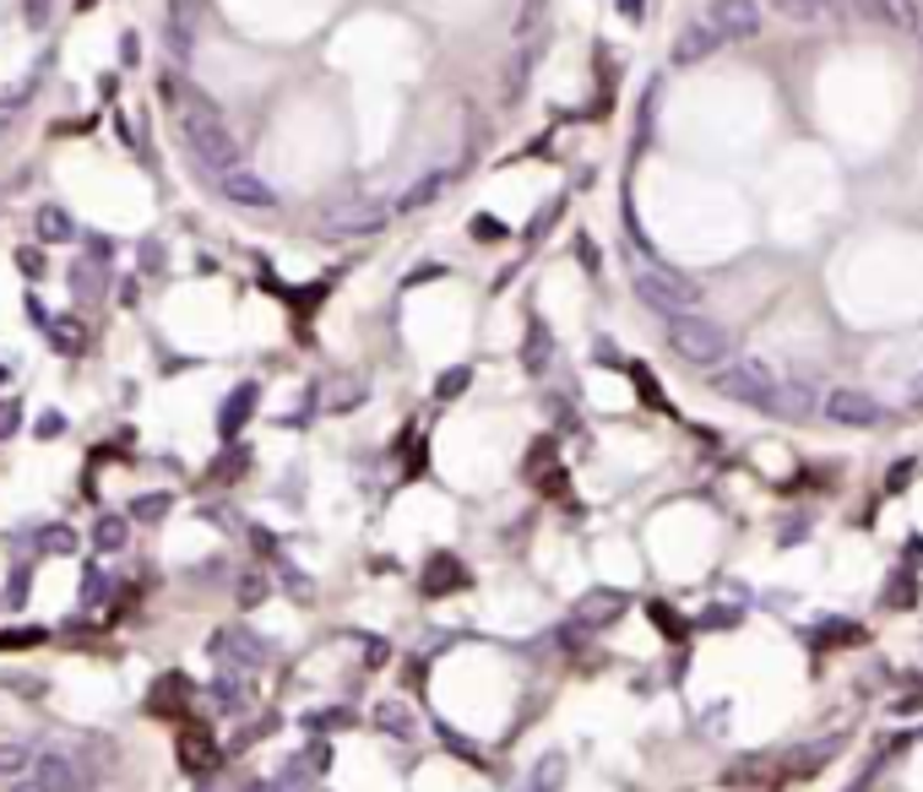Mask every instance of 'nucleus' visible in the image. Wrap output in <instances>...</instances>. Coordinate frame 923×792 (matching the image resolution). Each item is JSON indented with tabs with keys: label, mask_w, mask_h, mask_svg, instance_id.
Returning a JSON list of instances; mask_svg holds the SVG:
<instances>
[{
	"label": "nucleus",
	"mask_w": 923,
	"mask_h": 792,
	"mask_svg": "<svg viewBox=\"0 0 923 792\" xmlns=\"http://www.w3.org/2000/svg\"><path fill=\"white\" fill-rule=\"evenodd\" d=\"M169 93L180 98V136H185L197 169H206L212 180L234 174V169H240V141H234V131L223 126V115L201 98L197 87H174V82H169Z\"/></svg>",
	"instance_id": "obj_1"
},
{
	"label": "nucleus",
	"mask_w": 923,
	"mask_h": 792,
	"mask_svg": "<svg viewBox=\"0 0 923 792\" xmlns=\"http://www.w3.org/2000/svg\"><path fill=\"white\" fill-rule=\"evenodd\" d=\"M712 392L739 402V407H755V413H798L804 407V392L788 386L766 358H728L723 370H712Z\"/></svg>",
	"instance_id": "obj_2"
},
{
	"label": "nucleus",
	"mask_w": 923,
	"mask_h": 792,
	"mask_svg": "<svg viewBox=\"0 0 923 792\" xmlns=\"http://www.w3.org/2000/svg\"><path fill=\"white\" fill-rule=\"evenodd\" d=\"M668 347L696 370H723L728 353H733V336H728L723 321L696 310V315H668Z\"/></svg>",
	"instance_id": "obj_3"
},
{
	"label": "nucleus",
	"mask_w": 923,
	"mask_h": 792,
	"mask_svg": "<svg viewBox=\"0 0 923 792\" xmlns=\"http://www.w3.org/2000/svg\"><path fill=\"white\" fill-rule=\"evenodd\" d=\"M636 293H641V304L658 310V315H696V310H701V282L685 277V271H673V266H662V261L636 271Z\"/></svg>",
	"instance_id": "obj_4"
},
{
	"label": "nucleus",
	"mask_w": 923,
	"mask_h": 792,
	"mask_svg": "<svg viewBox=\"0 0 923 792\" xmlns=\"http://www.w3.org/2000/svg\"><path fill=\"white\" fill-rule=\"evenodd\" d=\"M28 782H33V788H44V792H93V788H98L93 766H87L82 754H66V749H44V754H33Z\"/></svg>",
	"instance_id": "obj_5"
},
{
	"label": "nucleus",
	"mask_w": 923,
	"mask_h": 792,
	"mask_svg": "<svg viewBox=\"0 0 923 792\" xmlns=\"http://www.w3.org/2000/svg\"><path fill=\"white\" fill-rule=\"evenodd\" d=\"M701 17L723 33L728 44H733V39H761V28H766L761 0H707V11H701Z\"/></svg>",
	"instance_id": "obj_6"
},
{
	"label": "nucleus",
	"mask_w": 923,
	"mask_h": 792,
	"mask_svg": "<svg viewBox=\"0 0 923 792\" xmlns=\"http://www.w3.org/2000/svg\"><path fill=\"white\" fill-rule=\"evenodd\" d=\"M820 413H826L831 424H842V429H874V424L885 418V407H880V402H874L869 392H853V386H837V392H826Z\"/></svg>",
	"instance_id": "obj_7"
},
{
	"label": "nucleus",
	"mask_w": 923,
	"mask_h": 792,
	"mask_svg": "<svg viewBox=\"0 0 923 792\" xmlns=\"http://www.w3.org/2000/svg\"><path fill=\"white\" fill-rule=\"evenodd\" d=\"M858 11H863L874 28H885V33H902V39H919L923 33L919 0H858Z\"/></svg>",
	"instance_id": "obj_8"
},
{
	"label": "nucleus",
	"mask_w": 923,
	"mask_h": 792,
	"mask_svg": "<svg viewBox=\"0 0 923 792\" xmlns=\"http://www.w3.org/2000/svg\"><path fill=\"white\" fill-rule=\"evenodd\" d=\"M723 44H728L723 33H718L707 17H696V22H685L679 39H673V66H701V61H712Z\"/></svg>",
	"instance_id": "obj_9"
},
{
	"label": "nucleus",
	"mask_w": 923,
	"mask_h": 792,
	"mask_svg": "<svg viewBox=\"0 0 923 792\" xmlns=\"http://www.w3.org/2000/svg\"><path fill=\"white\" fill-rule=\"evenodd\" d=\"M197 28H201L197 0H169V11H163V44H169L174 61H191V50H197Z\"/></svg>",
	"instance_id": "obj_10"
},
{
	"label": "nucleus",
	"mask_w": 923,
	"mask_h": 792,
	"mask_svg": "<svg viewBox=\"0 0 923 792\" xmlns=\"http://www.w3.org/2000/svg\"><path fill=\"white\" fill-rule=\"evenodd\" d=\"M218 191L234 201V206H245V212H272V206H277V191L266 185L256 169H245V163H240L234 174H223V180H218Z\"/></svg>",
	"instance_id": "obj_11"
},
{
	"label": "nucleus",
	"mask_w": 923,
	"mask_h": 792,
	"mask_svg": "<svg viewBox=\"0 0 923 792\" xmlns=\"http://www.w3.org/2000/svg\"><path fill=\"white\" fill-rule=\"evenodd\" d=\"M381 223H386V212H381L375 201H342V206L327 212L331 234H370V228H381Z\"/></svg>",
	"instance_id": "obj_12"
},
{
	"label": "nucleus",
	"mask_w": 923,
	"mask_h": 792,
	"mask_svg": "<svg viewBox=\"0 0 923 792\" xmlns=\"http://www.w3.org/2000/svg\"><path fill=\"white\" fill-rule=\"evenodd\" d=\"M33 228H39L44 245H71V239H76V223H71L66 206H39V212H33Z\"/></svg>",
	"instance_id": "obj_13"
},
{
	"label": "nucleus",
	"mask_w": 923,
	"mask_h": 792,
	"mask_svg": "<svg viewBox=\"0 0 923 792\" xmlns=\"http://www.w3.org/2000/svg\"><path fill=\"white\" fill-rule=\"evenodd\" d=\"M619 608H625V597L619 592H608V587H603V592H587L582 597V602H576V624H608V619H619Z\"/></svg>",
	"instance_id": "obj_14"
},
{
	"label": "nucleus",
	"mask_w": 923,
	"mask_h": 792,
	"mask_svg": "<svg viewBox=\"0 0 923 792\" xmlns=\"http://www.w3.org/2000/svg\"><path fill=\"white\" fill-rule=\"evenodd\" d=\"M766 6L788 22H831L837 17V0H766Z\"/></svg>",
	"instance_id": "obj_15"
},
{
	"label": "nucleus",
	"mask_w": 923,
	"mask_h": 792,
	"mask_svg": "<svg viewBox=\"0 0 923 792\" xmlns=\"http://www.w3.org/2000/svg\"><path fill=\"white\" fill-rule=\"evenodd\" d=\"M446 185H452V174H441V169H435V174H424L407 196H396V212H418V206H429L435 196H446Z\"/></svg>",
	"instance_id": "obj_16"
},
{
	"label": "nucleus",
	"mask_w": 923,
	"mask_h": 792,
	"mask_svg": "<svg viewBox=\"0 0 923 792\" xmlns=\"http://www.w3.org/2000/svg\"><path fill=\"white\" fill-rule=\"evenodd\" d=\"M39 93V76L33 71H22V76H11V82H0V115H11L17 104H28Z\"/></svg>",
	"instance_id": "obj_17"
},
{
	"label": "nucleus",
	"mask_w": 923,
	"mask_h": 792,
	"mask_svg": "<svg viewBox=\"0 0 923 792\" xmlns=\"http://www.w3.org/2000/svg\"><path fill=\"white\" fill-rule=\"evenodd\" d=\"M33 771V754H28V743H17V738H0V777H28Z\"/></svg>",
	"instance_id": "obj_18"
},
{
	"label": "nucleus",
	"mask_w": 923,
	"mask_h": 792,
	"mask_svg": "<svg viewBox=\"0 0 923 792\" xmlns=\"http://www.w3.org/2000/svg\"><path fill=\"white\" fill-rule=\"evenodd\" d=\"M93 543H98L104 554L126 548V522H120V516H104V522H98V532H93Z\"/></svg>",
	"instance_id": "obj_19"
},
{
	"label": "nucleus",
	"mask_w": 923,
	"mask_h": 792,
	"mask_svg": "<svg viewBox=\"0 0 923 792\" xmlns=\"http://www.w3.org/2000/svg\"><path fill=\"white\" fill-rule=\"evenodd\" d=\"M50 17H55V0H22V22H28V33H44Z\"/></svg>",
	"instance_id": "obj_20"
},
{
	"label": "nucleus",
	"mask_w": 923,
	"mask_h": 792,
	"mask_svg": "<svg viewBox=\"0 0 923 792\" xmlns=\"http://www.w3.org/2000/svg\"><path fill=\"white\" fill-rule=\"evenodd\" d=\"M424 587H429V592H452V587H457V565H452V559H446V565H429V581H424Z\"/></svg>",
	"instance_id": "obj_21"
},
{
	"label": "nucleus",
	"mask_w": 923,
	"mask_h": 792,
	"mask_svg": "<svg viewBox=\"0 0 923 792\" xmlns=\"http://www.w3.org/2000/svg\"><path fill=\"white\" fill-rule=\"evenodd\" d=\"M71 282H76L82 293H93V288H98V277H93V266H71Z\"/></svg>",
	"instance_id": "obj_22"
},
{
	"label": "nucleus",
	"mask_w": 923,
	"mask_h": 792,
	"mask_svg": "<svg viewBox=\"0 0 923 792\" xmlns=\"http://www.w3.org/2000/svg\"><path fill=\"white\" fill-rule=\"evenodd\" d=\"M17 266H22L28 277H39V271H44V256H39V250H22V256H17Z\"/></svg>",
	"instance_id": "obj_23"
},
{
	"label": "nucleus",
	"mask_w": 923,
	"mask_h": 792,
	"mask_svg": "<svg viewBox=\"0 0 923 792\" xmlns=\"http://www.w3.org/2000/svg\"><path fill=\"white\" fill-rule=\"evenodd\" d=\"M163 505H169L163 494H158V500H141V505H136V516H147V522H152V516H163Z\"/></svg>",
	"instance_id": "obj_24"
},
{
	"label": "nucleus",
	"mask_w": 923,
	"mask_h": 792,
	"mask_svg": "<svg viewBox=\"0 0 923 792\" xmlns=\"http://www.w3.org/2000/svg\"><path fill=\"white\" fill-rule=\"evenodd\" d=\"M11 429H17V407H11V402H0V440H6Z\"/></svg>",
	"instance_id": "obj_25"
},
{
	"label": "nucleus",
	"mask_w": 923,
	"mask_h": 792,
	"mask_svg": "<svg viewBox=\"0 0 923 792\" xmlns=\"http://www.w3.org/2000/svg\"><path fill=\"white\" fill-rule=\"evenodd\" d=\"M462 386H467V370H452V375H446V386H441V392L452 396V392H462Z\"/></svg>",
	"instance_id": "obj_26"
},
{
	"label": "nucleus",
	"mask_w": 923,
	"mask_h": 792,
	"mask_svg": "<svg viewBox=\"0 0 923 792\" xmlns=\"http://www.w3.org/2000/svg\"><path fill=\"white\" fill-rule=\"evenodd\" d=\"M913 402H923V381H919V386H913Z\"/></svg>",
	"instance_id": "obj_27"
},
{
	"label": "nucleus",
	"mask_w": 923,
	"mask_h": 792,
	"mask_svg": "<svg viewBox=\"0 0 923 792\" xmlns=\"http://www.w3.org/2000/svg\"><path fill=\"white\" fill-rule=\"evenodd\" d=\"M76 6H82V11H87V6H93V0H76Z\"/></svg>",
	"instance_id": "obj_28"
},
{
	"label": "nucleus",
	"mask_w": 923,
	"mask_h": 792,
	"mask_svg": "<svg viewBox=\"0 0 923 792\" xmlns=\"http://www.w3.org/2000/svg\"><path fill=\"white\" fill-rule=\"evenodd\" d=\"M919 50H923V33H919Z\"/></svg>",
	"instance_id": "obj_29"
},
{
	"label": "nucleus",
	"mask_w": 923,
	"mask_h": 792,
	"mask_svg": "<svg viewBox=\"0 0 923 792\" xmlns=\"http://www.w3.org/2000/svg\"><path fill=\"white\" fill-rule=\"evenodd\" d=\"M28 792H44V788H28Z\"/></svg>",
	"instance_id": "obj_30"
}]
</instances>
